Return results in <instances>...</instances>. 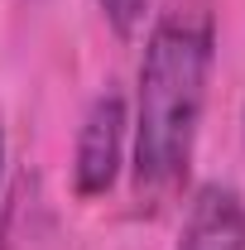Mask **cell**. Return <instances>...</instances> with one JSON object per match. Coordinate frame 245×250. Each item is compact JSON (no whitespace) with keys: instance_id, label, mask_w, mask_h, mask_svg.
<instances>
[{"instance_id":"1","label":"cell","mask_w":245,"mask_h":250,"mask_svg":"<svg viewBox=\"0 0 245 250\" xmlns=\"http://www.w3.org/2000/svg\"><path fill=\"white\" fill-rule=\"evenodd\" d=\"M216 67L212 0H168L149 15L130 106V183L140 212H163L192 173Z\"/></svg>"},{"instance_id":"5","label":"cell","mask_w":245,"mask_h":250,"mask_svg":"<svg viewBox=\"0 0 245 250\" xmlns=\"http://www.w3.org/2000/svg\"><path fill=\"white\" fill-rule=\"evenodd\" d=\"M0 192H5V125H0Z\"/></svg>"},{"instance_id":"4","label":"cell","mask_w":245,"mask_h":250,"mask_svg":"<svg viewBox=\"0 0 245 250\" xmlns=\"http://www.w3.org/2000/svg\"><path fill=\"white\" fill-rule=\"evenodd\" d=\"M96 10H101V20L111 24L116 39H140L154 15V0H96Z\"/></svg>"},{"instance_id":"3","label":"cell","mask_w":245,"mask_h":250,"mask_svg":"<svg viewBox=\"0 0 245 250\" xmlns=\"http://www.w3.org/2000/svg\"><path fill=\"white\" fill-rule=\"evenodd\" d=\"M173 250H245V197L236 183H197Z\"/></svg>"},{"instance_id":"2","label":"cell","mask_w":245,"mask_h":250,"mask_svg":"<svg viewBox=\"0 0 245 250\" xmlns=\"http://www.w3.org/2000/svg\"><path fill=\"white\" fill-rule=\"evenodd\" d=\"M130 168V101L121 87H106L87 101L77 140H72V192L106 197Z\"/></svg>"}]
</instances>
